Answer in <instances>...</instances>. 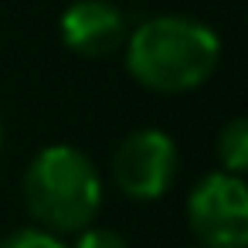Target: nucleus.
I'll list each match as a JSON object with an SVG mask.
<instances>
[{"instance_id":"7","label":"nucleus","mask_w":248,"mask_h":248,"mask_svg":"<svg viewBox=\"0 0 248 248\" xmlns=\"http://www.w3.org/2000/svg\"><path fill=\"white\" fill-rule=\"evenodd\" d=\"M0 248H65L58 241V234L45 231V228H21V231H11Z\"/></svg>"},{"instance_id":"1","label":"nucleus","mask_w":248,"mask_h":248,"mask_svg":"<svg viewBox=\"0 0 248 248\" xmlns=\"http://www.w3.org/2000/svg\"><path fill=\"white\" fill-rule=\"evenodd\" d=\"M126 72L150 92L184 95L201 89L221 58L217 34L194 17L163 14L126 34Z\"/></svg>"},{"instance_id":"6","label":"nucleus","mask_w":248,"mask_h":248,"mask_svg":"<svg viewBox=\"0 0 248 248\" xmlns=\"http://www.w3.org/2000/svg\"><path fill=\"white\" fill-rule=\"evenodd\" d=\"M217 156H221V167L228 173H245L248 167V123L241 116H234L221 133H217Z\"/></svg>"},{"instance_id":"3","label":"nucleus","mask_w":248,"mask_h":248,"mask_svg":"<svg viewBox=\"0 0 248 248\" xmlns=\"http://www.w3.org/2000/svg\"><path fill=\"white\" fill-rule=\"evenodd\" d=\"M187 224L201 248L248 245V187L238 173H204L187 197Z\"/></svg>"},{"instance_id":"9","label":"nucleus","mask_w":248,"mask_h":248,"mask_svg":"<svg viewBox=\"0 0 248 248\" xmlns=\"http://www.w3.org/2000/svg\"><path fill=\"white\" fill-rule=\"evenodd\" d=\"M0 136H4V119H0Z\"/></svg>"},{"instance_id":"10","label":"nucleus","mask_w":248,"mask_h":248,"mask_svg":"<svg viewBox=\"0 0 248 248\" xmlns=\"http://www.w3.org/2000/svg\"><path fill=\"white\" fill-rule=\"evenodd\" d=\"M197 248H201V245H197Z\"/></svg>"},{"instance_id":"5","label":"nucleus","mask_w":248,"mask_h":248,"mask_svg":"<svg viewBox=\"0 0 248 248\" xmlns=\"http://www.w3.org/2000/svg\"><path fill=\"white\" fill-rule=\"evenodd\" d=\"M62 41L82 58H109L126 45V17L112 0H75L58 21Z\"/></svg>"},{"instance_id":"4","label":"nucleus","mask_w":248,"mask_h":248,"mask_svg":"<svg viewBox=\"0 0 248 248\" xmlns=\"http://www.w3.org/2000/svg\"><path fill=\"white\" fill-rule=\"evenodd\" d=\"M180 167L177 143L163 129H133L112 153V180L133 201H156L170 190Z\"/></svg>"},{"instance_id":"2","label":"nucleus","mask_w":248,"mask_h":248,"mask_svg":"<svg viewBox=\"0 0 248 248\" xmlns=\"http://www.w3.org/2000/svg\"><path fill=\"white\" fill-rule=\"evenodd\" d=\"M21 190L38 228L51 234H75L89 228L102 207V177L95 163L68 143L38 150L24 170Z\"/></svg>"},{"instance_id":"8","label":"nucleus","mask_w":248,"mask_h":248,"mask_svg":"<svg viewBox=\"0 0 248 248\" xmlns=\"http://www.w3.org/2000/svg\"><path fill=\"white\" fill-rule=\"evenodd\" d=\"M75 248H129V241L112 228H82Z\"/></svg>"}]
</instances>
